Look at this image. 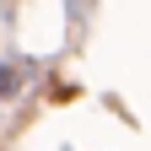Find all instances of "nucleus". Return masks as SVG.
I'll use <instances>...</instances> for the list:
<instances>
[{
	"instance_id": "f257e3e1",
	"label": "nucleus",
	"mask_w": 151,
	"mask_h": 151,
	"mask_svg": "<svg viewBox=\"0 0 151 151\" xmlns=\"http://www.w3.org/2000/svg\"><path fill=\"white\" fill-rule=\"evenodd\" d=\"M22 86V65H0V97Z\"/></svg>"
}]
</instances>
